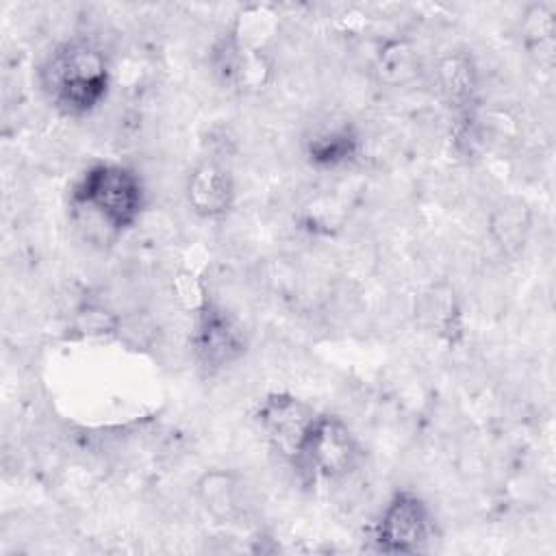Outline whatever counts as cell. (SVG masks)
Here are the masks:
<instances>
[{
	"instance_id": "cell-3",
	"label": "cell",
	"mask_w": 556,
	"mask_h": 556,
	"mask_svg": "<svg viewBox=\"0 0 556 556\" xmlns=\"http://www.w3.org/2000/svg\"><path fill=\"white\" fill-rule=\"evenodd\" d=\"M437 521L430 504L413 489H397L382 504L369 528V541L382 554H417L434 539Z\"/></svg>"
},
{
	"instance_id": "cell-4",
	"label": "cell",
	"mask_w": 556,
	"mask_h": 556,
	"mask_svg": "<svg viewBox=\"0 0 556 556\" xmlns=\"http://www.w3.org/2000/svg\"><path fill=\"white\" fill-rule=\"evenodd\" d=\"M361 456L352 428L339 415L319 410L293 467L313 480H339L358 467Z\"/></svg>"
},
{
	"instance_id": "cell-11",
	"label": "cell",
	"mask_w": 556,
	"mask_h": 556,
	"mask_svg": "<svg viewBox=\"0 0 556 556\" xmlns=\"http://www.w3.org/2000/svg\"><path fill=\"white\" fill-rule=\"evenodd\" d=\"M434 78L441 96L454 109H467L478 91V72L467 52H450L439 59Z\"/></svg>"
},
{
	"instance_id": "cell-13",
	"label": "cell",
	"mask_w": 556,
	"mask_h": 556,
	"mask_svg": "<svg viewBox=\"0 0 556 556\" xmlns=\"http://www.w3.org/2000/svg\"><path fill=\"white\" fill-rule=\"evenodd\" d=\"M278 9L271 4H245L237 11L228 33L250 48L265 50V43L278 30Z\"/></svg>"
},
{
	"instance_id": "cell-5",
	"label": "cell",
	"mask_w": 556,
	"mask_h": 556,
	"mask_svg": "<svg viewBox=\"0 0 556 556\" xmlns=\"http://www.w3.org/2000/svg\"><path fill=\"white\" fill-rule=\"evenodd\" d=\"M189 343L198 367L206 374L230 367L245 354L248 348L239 319L208 293L193 311Z\"/></svg>"
},
{
	"instance_id": "cell-12",
	"label": "cell",
	"mask_w": 556,
	"mask_h": 556,
	"mask_svg": "<svg viewBox=\"0 0 556 556\" xmlns=\"http://www.w3.org/2000/svg\"><path fill=\"white\" fill-rule=\"evenodd\" d=\"M556 7L552 2H532L521 13V43L539 63L552 65L556 46Z\"/></svg>"
},
{
	"instance_id": "cell-2",
	"label": "cell",
	"mask_w": 556,
	"mask_h": 556,
	"mask_svg": "<svg viewBox=\"0 0 556 556\" xmlns=\"http://www.w3.org/2000/svg\"><path fill=\"white\" fill-rule=\"evenodd\" d=\"M146 185L139 172L115 161H96L72 185V204L91 213L113 232H126L146 211Z\"/></svg>"
},
{
	"instance_id": "cell-1",
	"label": "cell",
	"mask_w": 556,
	"mask_h": 556,
	"mask_svg": "<svg viewBox=\"0 0 556 556\" xmlns=\"http://www.w3.org/2000/svg\"><path fill=\"white\" fill-rule=\"evenodd\" d=\"M37 80L59 115L80 119L104 104L113 85V65L100 43L72 37L43 56Z\"/></svg>"
},
{
	"instance_id": "cell-7",
	"label": "cell",
	"mask_w": 556,
	"mask_h": 556,
	"mask_svg": "<svg viewBox=\"0 0 556 556\" xmlns=\"http://www.w3.org/2000/svg\"><path fill=\"white\" fill-rule=\"evenodd\" d=\"M208 67L224 89L239 93L261 91L274 76V65L267 52L241 43L228 28L211 46Z\"/></svg>"
},
{
	"instance_id": "cell-6",
	"label": "cell",
	"mask_w": 556,
	"mask_h": 556,
	"mask_svg": "<svg viewBox=\"0 0 556 556\" xmlns=\"http://www.w3.org/2000/svg\"><path fill=\"white\" fill-rule=\"evenodd\" d=\"M319 410L289 391L265 393L252 408V421L267 445L295 465L302 443Z\"/></svg>"
},
{
	"instance_id": "cell-9",
	"label": "cell",
	"mask_w": 556,
	"mask_h": 556,
	"mask_svg": "<svg viewBox=\"0 0 556 556\" xmlns=\"http://www.w3.org/2000/svg\"><path fill=\"white\" fill-rule=\"evenodd\" d=\"M361 146V135L352 122H324L304 137L302 154L311 167L332 172L354 163Z\"/></svg>"
},
{
	"instance_id": "cell-10",
	"label": "cell",
	"mask_w": 556,
	"mask_h": 556,
	"mask_svg": "<svg viewBox=\"0 0 556 556\" xmlns=\"http://www.w3.org/2000/svg\"><path fill=\"white\" fill-rule=\"evenodd\" d=\"M193 497L215 521H232L241 510V478L228 467H208L193 482Z\"/></svg>"
},
{
	"instance_id": "cell-14",
	"label": "cell",
	"mask_w": 556,
	"mask_h": 556,
	"mask_svg": "<svg viewBox=\"0 0 556 556\" xmlns=\"http://www.w3.org/2000/svg\"><path fill=\"white\" fill-rule=\"evenodd\" d=\"M119 328V315L100 300L80 302L70 319V332L78 339H111Z\"/></svg>"
},
{
	"instance_id": "cell-8",
	"label": "cell",
	"mask_w": 556,
	"mask_h": 556,
	"mask_svg": "<svg viewBox=\"0 0 556 556\" xmlns=\"http://www.w3.org/2000/svg\"><path fill=\"white\" fill-rule=\"evenodd\" d=\"M185 200L191 213L202 219L226 217L237 202L232 172L213 159L195 163L185 180Z\"/></svg>"
}]
</instances>
